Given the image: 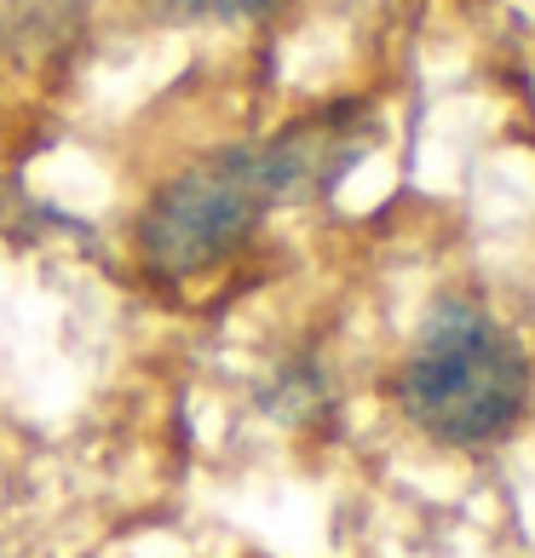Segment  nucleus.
Instances as JSON below:
<instances>
[{
	"label": "nucleus",
	"instance_id": "1",
	"mask_svg": "<svg viewBox=\"0 0 535 558\" xmlns=\"http://www.w3.org/2000/svg\"><path fill=\"white\" fill-rule=\"evenodd\" d=\"M375 144L380 116L363 98L305 110L259 144H224L150 191L138 214V254L161 282L208 277L242 254L277 208L328 196Z\"/></svg>",
	"mask_w": 535,
	"mask_h": 558
},
{
	"label": "nucleus",
	"instance_id": "2",
	"mask_svg": "<svg viewBox=\"0 0 535 558\" xmlns=\"http://www.w3.org/2000/svg\"><path fill=\"white\" fill-rule=\"evenodd\" d=\"M403 421L449 449H484L507 438L530 409V357L519 335L478 300L449 294L426 312L398 363Z\"/></svg>",
	"mask_w": 535,
	"mask_h": 558
},
{
	"label": "nucleus",
	"instance_id": "3",
	"mask_svg": "<svg viewBox=\"0 0 535 558\" xmlns=\"http://www.w3.org/2000/svg\"><path fill=\"white\" fill-rule=\"evenodd\" d=\"M277 0H138L144 17L156 24H242V17H265Z\"/></svg>",
	"mask_w": 535,
	"mask_h": 558
}]
</instances>
